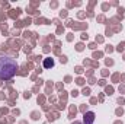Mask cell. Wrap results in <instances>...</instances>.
<instances>
[{"mask_svg":"<svg viewBox=\"0 0 125 124\" xmlns=\"http://www.w3.org/2000/svg\"><path fill=\"white\" fill-rule=\"evenodd\" d=\"M18 63L9 56H0V80H9L16 74Z\"/></svg>","mask_w":125,"mask_h":124,"instance_id":"1","label":"cell"},{"mask_svg":"<svg viewBox=\"0 0 125 124\" xmlns=\"http://www.w3.org/2000/svg\"><path fill=\"white\" fill-rule=\"evenodd\" d=\"M94 123V112L93 111H87L83 115V124H93Z\"/></svg>","mask_w":125,"mask_h":124,"instance_id":"2","label":"cell"},{"mask_svg":"<svg viewBox=\"0 0 125 124\" xmlns=\"http://www.w3.org/2000/svg\"><path fill=\"white\" fill-rule=\"evenodd\" d=\"M44 67H45V69L54 67V60H52V59H45V60H44Z\"/></svg>","mask_w":125,"mask_h":124,"instance_id":"3","label":"cell"},{"mask_svg":"<svg viewBox=\"0 0 125 124\" xmlns=\"http://www.w3.org/2000/svg\"><path fill=\"white\" fill-rule=\"evenodd\" d=\"M71 124H83V123H80V121H74V123H71Z\"/></svg>","mask_w":125,"mask_h":124,"instance_id":"4","label":"cell"}]
</instances>
